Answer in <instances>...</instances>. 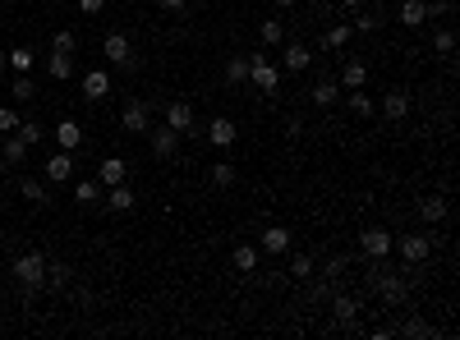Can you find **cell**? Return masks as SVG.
I'll return each instance as SVG.
<instances>
[{
	"instance_id": "obj_1",
	"label": "cell",
	"mask_w": 460,
	"mask_h": 340,
	"mask_svg": "<svg viewBox=\"0 0 460 340\" xmlns=\"http://www.w3.org/2000/svg\"><path fill=\"white\" fill-rule=\"evenodd\" d=\"M14 276L23 280L28 295H33V290H42V285H46V258H42V253H23V258L14 262Z\"/></svg>"
},
{
	"instance_id": "obj_2",
	"label": "cell",
	"mask_w": 460,
	"mask_h": 340,
	"mask_svg": "<svg viewBox=\"0 0 460 340\" xmlns=\"http://www.w3.org/2000/svg\"><path fill=\"white\" fill-rule=\"evenodd\" d=\"M249 79H253V87H258V92H277L281 74L267 65V55H262V51H253V55H249Z\"/></svg>"
},
{
	"instance_id": "obj_3",
	"label": "cell",
	"mask_w": 460,
	"mask_h": 340,
	"mask_svg": "<svg viewBox=\"0 0 460 340\" xmlns=\"http://www.w3.org/2000/svg\"><path fill=\"white\" fill-rule=\"evenodd\" d=\"M120 129L124 133H148L152 129V106L148 102H129L124 115H120Z\"/></svg>"
},
{
	"instance_id": "obj_4",
	"label": "cell",
	"mask_w": 460,
	"mask_h": 340,
	"mask_svg": "<svg viewBox=\"0 0 460 340\" xmlns=\"http://www.w3.org/2000/svg\"><path fill=\"white\" fill-rule=\"evenodd\" d=\"M148 138H152V157H161V161H171L175 148H180V133H175L171 124H152Z\"/></svg>"
},
{
	"instance_id": "obj_5",
	"label": "cell",
	"mask_w": 460,
	"mask_h": 340,
	"mask_svg": "<svg viewBox=\"0 0 460 340\" xmlns=\"http://www.w3.org/2000/svg\"><path fill=\"white\" fill-rule=\"evenodd\" d=\"M359 248H364L368 258H387L391 248H396V239H391L383 226H373V230H364V235H359Z\"/></svg>"
},
{
	"instance_id": "obj_6",
	"label": "cell",
	"mask_w": 460,
	"mask_h": 340,
	"mask_svg": "<svg viewBox=\"0 0 460 340\" xmlns=\"http://www.w3.org/2000/svg\"><path fill=\"white\" fill-rule=\"evenodd\" d=\"M102 55H106V60H111V65H124V60H129V55H134L129 37H124V33H106V37H102Z\"/></svg>"
},
{
	"instance_id": "obj_7",
	"label": "cell",
	"mask_w": 460,
	"mask_h": 340,
	"mask_svg": "<svg viewBox=\"0 0 460 340\" xmlns=\"http://www.w3.org/2000/svg\"><path fill=\"white\" fill-rule=\"evenodd\" d=\"M428 253H433V239H428V235H405V239H400V258H405L410 267H419Z\"/></svg>"
},
{
	"instance_id": "obj_8",
	"label": "cell",
	"mask_w": 460,
	"mask_h": 340,
	"mask_svg": "<svg viewBox=\"0 0 460 340\" xmlns=\"http://www.w3.org/2000/svg\"><path fill=\"white\" fill-rule=\"evenodd\" d=\"M83 97H87V102H106V97H111V74H106V70L83 74Z\"/></svg>"
},
{
	"instance_id": "obj_9",
	"label": "cell",
	"mask_w": 460,
	"mask_h": 340,
	"mask_svg": "<svg viewBox=\"0 0 460 340\" xmlns=\"http://www.w3.org/2000/svg\"><path fill=\"white\" fill-rule=\"evenodd\" d=\"M70 175H74V152L60 148L55 157H46V180H51V184H65Z\"/></svg>"
},
{
	"instance_id": "obj_10",
	"label": "cell",
	"mask_w": 460,
	"mask_h": 340,
	"mask_svg": "<svg viewBox=\"0 0 460 340\" xmlns=\"http://www.w3.org/2000/svg\"><path fill=\"white\" fill-rule=\"evenodd\" d=\"M166 124H171L175 133H189L193 129V106L189 102H171L166 106Z\"/></svg>"
},
{
	"instance_id": "obj_11",
	"label": "cell",
	"mask_w": 460,
	"mask_h": 340,
	"mask_svg": "<svg viewBox=\"0 0 460 340\" xmlns=\"http://www.w3.org/2000/svg\"><path fill=\"white\" fill-rule=\"evenodd\" d=\"M55 143H60V148L65 152H74V148H83V124H78V120H60V124H55Z\"/></svg>"
},
{
	"instance_id": "obj_12",
	"label": "cell",
	"mask_w": 460,
	"mask_h": 340,
	"mask_svg": "<svg viewBox=\"0 0 460 340\" xmlns=\"http://www.w3.org/2000/svg\"><path fill=\"white\" fill-rule=\"evenodd\" d=\"M129 180V166H124L120 157H111V161H102V166H97V184H102V189H111V184H124Z\"/></svg>"
},
{
	"instance_id": "obj_13",
	"label": "cell",
	"mask_w": 460,
	"mask_h": 340,
	"mask_svg": "<svg viewBox=\"0 0 460 340\" xmlns=\"http://www.w3.org/2000/svg\"><path fill=\"white\" fill-rule=\"evenodd\" d=\"M327 304H331V313H336L341 327H355V317H359V299H350V295H331Z\"/></svg>"
},
{
	"instance_id": "obj_14",
	"label": "cell",
	"mask_w": 460,
	"mask_h": 340,
	"mask_svg": "<svg viewBox=\"0 0 460 340\" xmlns=\"http://www.w3.org/2000/svg\"><path fill=\"white\" fill-rule=\"evenodd\" d=\"M134 202H139V193H134L129 184H111V189H106V207L111 212H129Z\"/></svg>"
},
{
	"instance_id": "obj_15",
	"label": "cell",
	"mask_w": 460,
	"mask_h": 340,
	"mask_svg": "<svg viewBox=\"0 0 460 340\" xmlns=\"http://www.w3.org/2000/svg\"><path fill=\"white\" fill-rule=\"evenodd\" d=\"M383 115H387V120H405V115H410V92L391 87V92H387V102H383Z\"/></svg>"
},
{
	"instance_id": "obj_16",
	"label": "cell",
	"mask_w": 460,
	"mask_h": 340,
	"mask_svg": "<svg viewBox=\"0 0 460 340\" xmlns=\"http://www.w3.org/2000/svg\"><path fill=\"white\" fill-rule=\"evenodd\" d=\"M286 248H290V230L286 226L262 230V248H258V253H286Z\"/></svg>"
},
{
	"instance_id": "obj_17",
	"label": "cell",
	"mask_w": 460,
	"mask_h": 340,
	"mask_svg": "<svg viewBox=\"0 0 460 340\" xmlns=\"http://www.w3.org/2000/svg\"><path fill=\"white\" fill-rule=\"evenodd\" d=\"M309 65H313V51H309V46H286V74H304L309 70Z\"/></svg>"
},
{
	"instance_id": "obj_18",
	"label": "cell",
	"mask_w": 460,
	"mask_h": 340,
	"mask_svg": "<svg viewBox=\"0 0 460 340\" xmlns=\"http://www.w3.org/2000/svg\"><path fill=\"white\" fill-rule=\"evenodd\" d=\"M309 97H313V106H331V102H341V83L336 79H318Z\"/></svg>"
},
{
	"instance_id": "obj_19",
	"label": "cell",
	"mask_w": 460,
	"mask_h": 340,
	"mask_svg": "<svg viewBox=\"0 0 460 340\" xmlns=\"http://www.w3.org/2000/svg\"><path fill=\"white\" fill-rule=\"evenodd\" d=\"M341 87H364L368 83V65L364 60H346V70H341Z\"/></svg>"
},
{
	"instance_id": "obj_20",
	"label": "cell",
	"mask_w": 460,
	"mask_h": 340,
	"mask_svg": "<svg viewBox=\"0 0 460 340\" xmlns=\"http://www.w3.org/2000/svg\"><path fill=\"white\" fill-rule=\"evenodd\" d=\"M5 65H9V70H18V74H33L37 51H28V46H14V51H5Z\"/></svg>"
},
{
	"instance_id": "obj_21",
	"label": "cell",
	"mask_w": 460,
	"mask_h": 340,
	"mask_svg": "<svg viewBox=\"0 0 460 340\" xmlns=\"http://www.w3.org/2000/svg\"><path fill=\"white\" fill-rule=\"evenodd\" d=\"M46 74H51V79H70V74H74V51H51Z\"/></svg>"
},
{
	"instance_id": "obj_22",
	"label": "cell",
	"mask_w": 460,
	"mask_h": 340,
	"mask_svg": "<svg viewBox=\"0 0 460 340\" xmlns=\"http://www.w3.org/2000/svg\"><path fill=\"white\" fill-rule=\"evenodd\" d=\"M396 18H400V23H405V28H419V23H424V18H428V5H424V0H405Z\"/></svg>"
},
{
	"instance_id": "obj_23",
	"label": "cell",
	"mask_w": 460,
	"mask_h": 340,
	"mask_svg": "<svg viewBox=\"0 0 460 340\" xmlns=\"http://www.w3.org/2000/svg\"><path fill=\"white\" fill-rule=\"evenodd\" d=\"M235 138H240L235 120H212V148H230Z\"/></svg>"
},
{
	"instance_id": "obj_24",
	"label": "cell",
	"mask_w": 460,
	"mask_h": 340,
	"mask_svg": "<svg viewBox=\"0 0 460 340\" xmlns=\"http://www.w3.org/2000/svg\"><path fill=\"white\" fill-rule=\"evenodd\" d=\"M235 271H244V276H253V271H258V248H253V244H240V248H235Z\"/></svg>"
},
{
	"instance_id": "obj_25",
	"label": "cell",
	"mask_w": 460,
	"mask_h": 340,
	"mask_svg": "<svg viewBox=\"0 0 460 340\" xmlns=\"http://www.w3.org/2000/svg\"><path fill=\"white\" fill-rule=\"evenodd\" d=\"M97 193H102V184H97V180H78L74 184V202H78V207H92Z\"/></svg>"
},
{
	"instance_id": "obj_26",
	"label": "cell",
	"mask_w": 460,
	"mask_h": 340,
	"mask_svg": "<svg viewBox=\"0 0 460 340\" xmlns=\"http://www.w3.org/2000/svg\"><path fill=\"white\" fill-rule=\"evenodd\" d=\"M419 216H424L428 226H437V221L446 216V198H424L419 202Z\"/></svg>"
},
{
	"instance_id": "obj_27",
	"label": "cell",
	"mask_w": 460,
	"mask_h": 340,
	"mask_svg": "<svg viewBox=\"0 0 460 340\" xmlns=\"http://www.w3.org/2000/svg\"><path fill=\"white\" fill-rule=\"evenodd\" d=\"M226 83H249V55H230V65H226Z\"/></svg>"
},
{
	"instance_id": "obj_28",
	"label": "cell",
	"mask_w": 460,
	"mask_h": 340,
	"mask_svg": "<svg viewBox=\"0 0 460 340\" xmlns=\"http://www.w3.org/2000/svg\"><path fill=\"white\" fill-rule=\"evenodd\" d=\"M346 102H350V111H355L359 120H368V115H373V102H368V92H364V87H350V97H346Z\"/></svg>"
},
{
	"instance_id": "obj_29",
	"label": "cell",
	"mask_w": 460,
	"mask_h": 340,
	"mask_svg": "<svg viewBox=\"0 0 460 340\" xmlns=\"http://www.w3.org/2000/svg\"><path fill=\"white\" fill-rule=\"evenodd\" d=\"M0 157H5V166H9V161H23L28 157V143L18 138V133H5V152H0Z\"/></svg>"
},
{
	"instance_id": "obj_30",
	"label": "cell",
	"mask_w": 460,
	"mask_h": 340,
	"mask_svg": "<svg viewBox=\"0 0 460 340\" xmlns=\"http://www.w3.org/2000/svg\"><path fill=\"white\" fill-rule=\"evenodd\" d=\"M65 280H70V267H65V262H46V285L65 290Z\"/></svg>"
},
{
	"instance_id": "obj_31",
	"label": "cell",
	"mask_w": 460,
	"mask_h": 340,
	"mask_svg": "<svg viewBox=\"0 0 460 340\" xmlns=\"http://www.w3.org/2000/svg\"><path fill=\"white\" fill-rule=\"evenodd\" d=\"M258 37H262V46H281V37H286V28H281V18H267Z\"/></svg>"
},
{
	"instance_id": "obj_32",
	"label": "cell",
	"mask_w": 460,
	"mask_h": 340,
	"mask_svg": "<svg viewBox=\"0 0 460 340\" xmlns=\"http://www.w3.org/2000/svg\"><path fill=\"white\" fill-rule=\"evenodd\" d=\"M350 37H355V28H346V23H341V28H331V33L322 37V46H327V51H336V46H346Z\"/></svg>"
},
{
	"instance_id": "obj_33",
	"label": "cell",
	"mask_w": 460,
	"mask_h": 340,
	"mask_svg": "<svg viewBox=\"0 0 460 340\" xmlns=\"http://www.w3.org/2000/svg\"><path fill=\"white\" fill-rule=\"evenodd\" d=\"M212 184H217V189H230L235 184V166L230 161H217V166H212Z\"/></svg>"
},
{
	"instance_id": "obj_34",
	"label": "cell",
	"mask_w": 460,
	"mask_h": 340,
	"mask_svg": "<svg viewBox=\"0 0 460 340\" xmlns=\"http://www.w3.org/2000/svg\"><path fill=\"white\" fill-rule=\"evenodd\" d=\"M9 92H14V102H33L37 87H33V79H28V74H18V79L9 83Z\"/></svg>"
},
{
	"instance_id": "obj_35",
	"label": "cell",
	"mask_w": 460,
	"mask_h": 340,
	"mask_svg": "<svg viewBox=\"0 0 460 340\" xmlns=\"http://www.w3.org/2000/svg\"><path fill=\"white\" fill-rule=\"evenodd\" d=\"M378 290L396 304V299H405V280H391V276H378Z\"/></svg>"
},
{
	"instance_id": "obj_36",
	"label": "cell",
	"mask_w": 460,
	"mask_h": 340,
	"mask_svg": "<svg viewBox=\"0 0 460 340\" xmlns=\"http://www.w3.org/2000/svg\"><path fill=\"white\" fill-rule=\"evenodd\" d=\"M18 193H23L28 202H51V198H46V189H42V180H23V184H18Z\"/></svg>"
},
{
	"instance_id": "obj_37",
	"label": "cell",
	"mask_w": 460,
	"mask_h": 340,
	"mask_svg": "<svg viewBox=\"0 0 460 340\" xmlns=\"http://www.w3.org/2000/svg\"><path fill=\"white\" fill-rule=\"evenodd\" d=\"M18 138H23L28 143V148H37V143H42V124H28V120H18Z\"/></svg>"
},
{
	"instance_id": "obj_38",
	"label": "cell",
	"mask_w": 460,
	"mask_h": 340,
	"mask_svg": "<svg viewBox=\"0 0 460 340\" xmlns=\"http://www.w3.org/2000/svg\"><path fill=\"white\" fill-rule=\"evenodd\" d=\"M290 276H295V280H309L313 276V258H304V253L290 258Z\"/></svg>"
},
{
	"instance_id": "obj_39",
	"label": "cell",
	"mask_w": 460,
	"mask_h": 340,
	"mask_svg": "<svg viewBox=\"0 0 460 340\" xmlns=\"http://www.w3.org/2000/svg\"><path fill=\"white\" fill-rule=\"evenodd\" d=\"M400 336H410V340H428V336H433V327L414 317V322H405V327H400Z\"/></svg>"
},
{
	"instance_id": "obj_40",
	"label": "cell",
	"mask_w": 460,
	"mask_h": 340,
	"mask_svg": "<svg viewBox=\"0 0 460 340\" xmlns=\"http://www.w3.org/2000/svg\"><path fill=\"white\" fill-rule=\"evenodd\" d=\"M433 46H437L442 55H451V51H456V33H451V28H442V33L433 37Z\"/></svg>"
},
{
	"instance_id": "obj_41",
	"label": "cell",
	"mask_w": 460,
	"mask_h": 340,
	"mask_svg": "<svg viewBox=\"0 0 460 340\" xmlns=\"http://www.w3.org/2000/svg\"><path fill=\"white\" fill-rule=\"evenodd\" d=\"M14 129H18V115L9 106H0V133H14Z\"/></svg>"
},
{
	"instance_id": "obj_42",
	"label": "cell",
	"mask_w": 460,
	"mask_h": 340,
	"mask_svg": "<svg viewBox=\"0 0 460 340\" xmlns=\"http://www.w3.org/2000/svg\"><path fill=\"white\" fill-rule=\"evenodd\" d=\"M51 51H74V33H55V42H51Z\"/></svg>"
},
{
	"instance_id": "obj_43",
	"label": "cell",
	"mask_w": 460,
	"mask_h": 340,
	"mask_svg": "<svg viewBox=\"0 0 460 340\" xmlns=\"http://www.w3.org/2000/svg\"><path fill=\"white\" fill-rule=\"evenodd\" d=\"M355 28H359V33H373V28H378V14H359Z\"/></svg>"
},
{
	"instance_id": "obj_44",
	"label": "cell",
	"mask_w": 460,
	"mask_h": 340,
	"mask_svg": "<svg viewBox=\"0 0 460 340\" xmlns=\"http://www.w3.org/2000/svg\"><path fill=\"white\" fill-rule=\"evenodd\" d=\"M102 5H106V0H78V9H83V14H102Z\"/></svg>"
},
{
	"instance_id": "obj_45",
	"label": "cell",
	"mask_w": 460,
	"mask_h": 340,
	"mask_svg": "<svg viewBox=\"0 0 460 340\" xmlns=\"http://www.w3.org/2000/svg\"><path fill=\"white\" fill-rule=\"evenodd\" d=\"M184 5H189V0H161V9H171V14H180Z\"/></svg>"
},
{
	"instance_id": "obj_46",
	"label": "cell",
	"mask_w": 460,
	"mask_h": 340,
	"mask_svg": "<svg viewBox=\"0 0 460 340\" xmlns=\"http://www.w3.org/2000/svg\"><path fill=\"white\" fill-rule=\"evenodd\" d=\"M277 5H281V9H290V5H295V0H277Z\"/></svg>"
},
{
	"instance_id": "obj_47",
	"label": "cell",
	"mask_w": 460,
	"mask_h": 340,
	"mask_svg": "<svg viewBox=\"0 0 460 340\" xmlns=\"http://www.w3.org/2000/svg\"><path fill=\"white\" fill-rule=\"evenodd\" d=\"M0 212H5V198H0Z\"/></svg>"
},
{
	"instance_id": "obj_48",
	"label": "cell",
	"mask_w": 460,
	"mask_h": 340,
	"mask_svg": "<svg viewBox=\"0 0 460 340\" xmlns=\"http://www.w3.org/2000/svg\"><path fill=\"white\" fill-rule=\"evenodd\" d=\"M0 170H5V157H0Z\"/></svg>"
},
{
	"instance_id": "obj_49",
	"label": "cell",
	"mask_w": 460,
	"mask_h": 340,
	"mask_svg": "<svg viewBox=\"0 0 460 340\" xmlns=\"http://www.w3.org/2000/svg\"><path fill=\"white\" fill-rule=\"evenodd\" d=\"M0 65H5V51H0Z\"/></svg>"
}]
</instances>
